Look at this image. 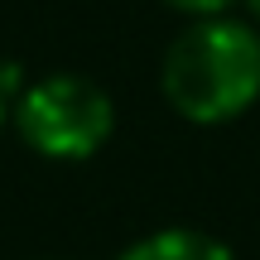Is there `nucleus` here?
Wrapping results in <instances>:
<instances>
[{
    "mask_svg": "<svg viewBox=\"0 0 260 260\" xmlns=\"http://www.w3.org/2000/svg\"><path fill=\"white\" fill-rule=\"evenodd\" d=\"M159 92L188 125H226L260 102V29L236 15L188 19L159 68Z\"/></svg>",
    "mask_w": 260,
    "mask_h": 260,
    "instance_id": "f257e3e1",
    "label": "nucleus"
},
{
    "mask_svg": "<svg viewBox=\"0 0 260 260\" xmlns=\"http://www.w3.org/2000/svg\"><path fill=\"white\" fill-rule=\"evenodd\" d=\"M5 125H10V92L0 87V130H5Z\"/></svg>",
    "mask_w": 260,
    "mask_h": 260,
    "instance_id": "39448f33",
    "label": "nucleus"
},
{
    "mask_svg": "<svg viewBox=\"0 0 260 260\" xmlns=\"http://www.w3.org/2000/svg\"><path fill=\"white\" fill-rule=\"evenodd\" d=\"M116 260H236L232 246L198 226H159V232L130 241Z\"/></svg>",
    "mask_w": 260,
    "mask_h": 260,
    "instance_id": "7ed1b4c3",
    "label": "nucleus"
},
{
    "mask_svg": "<svg viewBox=\"0 0 260 260\" xmlns=\"http://www.w3.org/2000/svg\"><path fill=\"white\" fill-rule=\"evenodd\" d=\"M169 10H178V15L188 19H207V15H226L232 5H241V0H164Z\"/></svg>",
    "mask_w": 260,
    "mask_h": 260,
    "instance_id": "20e7f679",
    "label": "nucleus"
},
{
    "mask_svg": "<svg viewBox=\"0 0 260 260\" xmlns=\"http://www.w3.org/2000/svg\"><path fill=\"white\" fill-rule=\"evenodd\" d=\"M10 121L34 154L53 164H82L102 154L116 135V102L102 82L82 73H53L19 87L10 102Z\"/></svg>",
    "mask_w": 260,
    "mask_h": 260,
    "instance_id": "f03ea898",
    "label": "nucleus"
},
{
    "mask_svg": "<svg viewBox=\"0 0 260 260\" xmlns=\"http://www.w3.org/2000/svg\"><path fill=\"white\" fill-rule=\"evenodd\" d=\"M241 5H246V19H251V24L260 29V0H241Z\"/></svg>",
    "mask_w": 260,
    "mask_h": 260,
    "instance_id": "423d86ee",
    "label": "nucleus"
}]
</instances>
